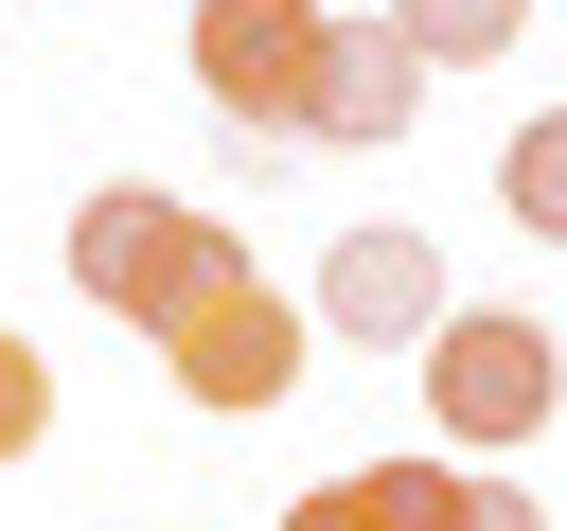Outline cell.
Returning <instances> with one entry per match:
<instances>
[{"label": "cell", "instance_id": "1", "mask_svg": "<svg viewBox=\"0 0 567 531\" xmlns=\"http://www.w3.org/2000/svg\"><path fill=\"white\" fill-rule=\"evenodd\" d=\"M71 283H89L124 336H177L213 283H248V230L195 212V195H159V177H106V195L71 212Z\"/></svg>", "mask_w": 567, "mask_h": 531}, {"label": "cell", "instance_id": "2", "mask_svg": "<svg viewBox=\"0 0 567 531\" xmlns=\"http://www.w3.org/2000/svg\"><path fill=\"white\" fill-rule=\"evenodd\" d=\"M408 372H425V407H443V442H461V460H514V442L567 407V354H549V319H496V301H443Z\"/></svg>", "mask_w": 567, "mask_h": 531}, {"label": "cell", "instance_id": "3", "mask_svg": "<svg viewBox=\"0 0 567 531\" xmlns=\"http://www.w3.org/2000/svg\"><path fill=\"white\" fill-rule=\"evenodd\" d=\"M159 372H177V389H195L213 425H248V407H284V389H301V301H284L266 266H248V283H213V301H195V319L159 336Z\"/></svg>", "mask_w": 567, "mask_h": 531}, {"label": "cell", "instance_id": "4", "mask_svg": "<svg viewBox=\"0 0 567 531\" xmlns=\"http://www.w3.org/2000/svg\"><path fill=\"white\" fill-rule=\"evenodd\" d=\"M301 71H319V0H195V88L230 106V142H301Z\"/></svg>", "mask_w": 567, "mask_h": 531}, {"label": "cell", "instance_id": "5", "mask_svg": "<svg viewBox=\"0 0 567 531\" xmlns=\"http://www.w3.org/2000/svg\"><path fill=\"white\" fill-rule=\"evenodd\" d=\"M301 319H319V336H354V354H425V319H443V248L372 212V230H337V248H319Z\"/></svg>", "mask_w": 567, "mask_h": 531}, {"label": "cell", "instance_id": "6", "mask_svg": "<svg viewBox=\"0 0 567 531\" xmlns=\"http://www.w3.org/2000/svg\"><path fill=\"white\" fill-rule=\"evenodd\" d=\"M425 124V71L390 18H319V71H301V142H408Z\"/></svg>", "mask_w": 567, "mask_h": 531}, {"label": "cell", "instance_id": "7", "mask_svg": "<svg viewBox=\"0 0 567 531\" xmlns=\"http://www.w3.org/2000/svg\"><path fill=\"white\" fill-rule=\"evenodd\" d=\"M354 496L390 531H549V496H514L496 460H354Z\"/></svg>", "mask_w": 567, "mask_h": 531}, {"label": "cell", "instance_id": "8", "mask_svg": "<svg viewBox=\"0 0 567 531\" xmlns=\"http://www.w3.org/2000/svg\"><path fill=\"white\" fill-rule=\"evenodd\" d=\"M514 18H532V0H390L408 71H496V53H514Z\"/></svg>", "mask_w": 567, "mask_h": 531}, {"label": "cell", "instance_id": "9", "mask_svg": "<svg viewBox=\"0 0 567 531\" xmlns=\"http://www.w3.org/2000/svg\"><path fill=\"white\" fill-rule=\"evenodd\" d=\"M496 212H514V230H532V248H567V106H549V124H514V142H496Z\"/></svg>", "mask_w": 567, "mask_h": 531}, {"label": "cell", "instance_id": "10", "mask_svg": "<svg viewBox=\"0 0 567 531\" xmlns=\"http://www.w3.org/2000/svg\"><path fill=\"white\" fill-rule=\"evenodd\" d=\"M35 442H53V354L0 319V460H35Z\"/></svg>", "mask_w": 567, "mask_h": 531}, {"label": "cell", "instance_id": "11", "mask_svg": "<svg viewBox=\"0 0 567 531\" xmlns=\"http://www.w3.org/2000/svg\"><path fill=\"white\" fill-rule=\"evenodd\" d=\"M284 531H390V513H372L354 478H319V496H284Z\"/></svg>", "mask_w": 567, "mask_h": 531}]
</instances>
